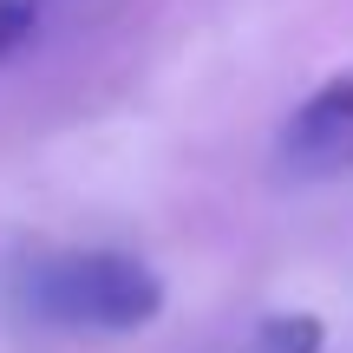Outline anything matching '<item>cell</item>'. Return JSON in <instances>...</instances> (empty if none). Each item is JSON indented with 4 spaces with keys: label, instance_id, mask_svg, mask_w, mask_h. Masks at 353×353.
<instances>
[{
    "label": "cell",
    "instance_id": "cell-1",
    "mask_svg": "<svg viewBox=\"0 0 353 353\" xmlns=\"http://www.w3.org/2000/svg\"><path fill=\"white\" fill-rule=\"evenodd\" d=\"M13 294L33 321L65 334H131L144 321H157V307H164L157 268H144L138 255H118V249L33 255L13 281Z\"/></svg>",
    "mask_w": 353,
    "mask_h": 353
},
{
    "label": "cell",
    "instance_id": "cell-2",
    "mask_svg": "<svg viewBox=\"0 0 353 353\" xmlns=\"http://www.w3.org/2000/svg\"><path fill=\"white\" fill-rule=\"evenodd\" d=\"M281 170L301 183L353 170V72L314 85L294 105V118L281 125Z\"/></svg>",
    "mask_w": 353,
    "mask_h": 353
},
{
    "label": "cell",
    "instance_id": "cell-3",
    "mask_svg": "<svg viewBox=\"0 0 353 353\" xmlns=\"http://www.w3.org/2000/svg\"><path fill=\"white\" fill-rule=\"evenodd\" d=\"M249 353H321V321L307 314H281L249 341Z\"/></svg>",
    "mask_w": 353,
    "mask_h": 353
},
{
    "label": "cell",
    "instance_id": "cell-4",
    "mask_svg": "<svg viewBox=\"0 0 353 353\" xmlns=\"http://www.w3.org/2000/svg\"><path fill=\"white\" fill-rule=\"evenodd\" d=\"M52 0H0V65L13 59V52L26 46V39L39 33V20H46Z\"/></svg>",
    "mask_w": 353,
    "mask_h": 353
}]
</instances>
